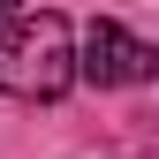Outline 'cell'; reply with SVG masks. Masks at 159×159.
<instances>
[{"mask_svg": "<svg viewBox=\"0 0 159 159\" xmlns=\"http://www.w3.org/2000/svg\"><path fill=\"white\" fill-rule=\"evenodd\" d=\"M76 84V30L68 15H8L0 23V91L8 98H61Z\"/></svg>", "mask_w": 159, "mask_h": 159, "instance_id": "6da1fadb", "label": "cell"}, {"mask_svg": "<svg viewBox=\"0 0 159 159\" xmlns=\"http://www.w3.org/2000/svg\"><path fill=\"white\" fill-rule=\"evenodd\" d=\"M76 76L98 91H121V84H152L159 76V46H144V38H129L114 15H98V23L84 30V61H76Z\"/></svg>", "mask_w": 159, "mask_h": 159, "instance_id": "7a4b0ae2", "label": "cell"}, {"mask_svg": "<svg viewBox=\"0 0 159 159\" xmlns=\"http://www.w3.org/2000/svg\"><path fill=\"white\" fill-rule=\"evenodd\" d=\"M8 15H23V0H0V23H8Z\"/></svg>", "mask_w": 159, "mask_h": 159, "instance_id": "3957f363", "label": "cell"}]
</instances>
